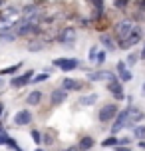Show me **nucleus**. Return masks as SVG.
<instances>
[{
  "instance_id": "obj_1",
  "label": "nucleus",
  "mask_w": 145,
  "mask_h": 151,
  "mask_svg": "<svg viewBox=\"0 0 145 151\" xmlns=\"http://www.w3.org/2000/svg\"><path fill=\"white\" fill-rule=\"evenodd\" d=\"M44 26L40 24H34V22H28V20H16L14 26H12V32L16 34L18 40H30V38H40L44 34Z\"/></svg>"
},
{
  "instance_id": "obj_2",
  "label": "nucleus",
  "mask_w": 145,
  "mask_h": 151,
  "mask_svg": "<svg viewBox=\"0 0 145 151\" xmlns=\"http://www.w3.org/2000/svg\"><path fill=\"white\" fill-rule=\"evenodd\" d=\"M78 36H80V30L74 24H62L56 34V44L62 46L64 50H74L78 44Z\"/></svg>"
},
{
  "instance_id": "obj_3",
  "label": "nucleus",
  "mask_w": 145,
  "mask_h": 151,
  "mask_svg": "<svg viewBox=\"0 0 145 151\" xmlns=\"http://www.w3.org/2000/svg\"><path fill=\"white\" fill-rule=\"evenodd\" d=\"M143 40H145V28H143V24H135L133 32H131L125 40H117V50H121V52L135 50Z\"/></svg>"
},
{
  "instance_id": "obj_4",
  "label": "nucleus",
  "mask_w": 145,
  "mask_h": 151,
  "mask_svg": "<svg viewBox=\"0 0 145 151\" xmlns=\"http://www.w3.org/2000/svg\"><path fill=\"white\" fill-rule=\"evenodd\" d=\"M58 86L64 91H68V93H85L92 88V83L85 82L84 78H72V76H64Z\"/></svg>"
},
{
  "instance_id": "obj_5",
  "label": "nucleus",
  "mask_w": 145,
  "mask_h": 151,
  "mask_svg": "<svg viewBox=\"0 0 145 151\" xmlns=\"http://www.w3.org/2000/svg\"><path fill=\"white\" fill-rule=\"evenodd\" d=\"M119 109H121V106L117 104V101H106V104H101V106L98 107V113H95V119H98V123H101V125H109L111 121L115 119V115L119 113Z\"/></svg>"
},
{
  "instance_id": "obj_6",
  "label": "nucleus",
  "mask_w": 145,
  "mask_h": 151,
  "mask_svg": "<svg viewBox=\"0 0 145 151\" xmlns=\"http://www.w3.org/2000/svg\"><path fill=\"white\" fill-rule=\"evenodd\" d=\"M133 28H135V22L131 20L127 14H123L121 18H117V20H113V24H111V34L115 36V40H125V38L129 36L131 32H133Z\"/></svg>"
},
{
  "instance_id": "obj_7",
  "label": "nucleus",
  "mask_w": 145,
  "mask_h": 151,
  "mask_svg": "<svg viewBox=\"0 0 145 151\" xmlns=\"http://www.w3.org/2000/svg\"><path fill=\"white\" fill-rule=\"evenodd\" d=\"M82 64H84V62L80 60V58H76V56H60V58H54L52 60V66L58 70V72H62V74L78 72Z\"/></svg>"
},
{
  "instance_id": "obj_8",
  "label": "nucleus",
  "mask_w": 145,
  "mask_h": 151,
  "mask_svg": "<svg viewBox=\"0 0 145 151\" xmlns=\"http://www.w3.org/2000/svg\"><path fill=\"white\" fill-rule=\"evenodd\" d=\"M36 121V115H34V109L30 107H20L12 113V125L14 127H32Z\"/></svg>"
},
{
  "instance_id": "obj_9",
  "label": "nucleus",
  "mask_w": 145,
  "mask_h": 151,
  "mask_svg": "<svg viewBox=\"0 0 145 151\" xmlns=\"http://www.w3.org/2000/svg\"><path fill=\"white\" fill-rule=\"evenodd\" d=\"M36 74V70L34 68H28V70H22L20 74L16 76H10V80H8V86L12 88V90H24V88H28L32 83V78Z\"/></svg>"
},
{
  "instance_id": "obj_10",
  "label": "nucleus",
  "mask_w": 145,
  "mask_h": 151,
  "mask_svg": "<svg viewBox=\"0 0 145 151\" xmlns=\"http://www.w3.org/2000/svg\"><path fill=\"white\" fill-rule=\"evenodd\" d=\"M106 91L111 96L113 101H117V104L125 101V96H127V91H125V83L119 82V78H113V80L106 82Z\"/></svg>"
},
{
  "instance_id": "obj_11",
  "label": "nucleus",
  "mask_w": 145,
  "mask_h": 151,
  "mask_svg": "<svg viewBox=\"0 0 145 151\" xmlns=\"http://www.w3.org/2000/svg\"><path fill=\"white\" fill-rule=\"evenodd\" d=\"M127 121H129V109H127V106L121 107L119 109V113L115 115V119L109 123V135H119L121 131H125V127H127Z\"/></svg>"
},
{
  "instance_id": "obj_12",
  "label": "nucleus",
  "mask_w": 145,
  "mask_h": 151,
  "mask_svg": "<svg viewBox=\"0 0 145 151\" xmlns=\"http://www.w3.org/2000/svg\"><path fill=\"white\" fill-rule=\"evenodd\" d=\"M113 78H117L115 72H113V70H106V68H93L92 72H88V74L84 76V80H85V82H90V83L109 82V80H113Z\"/></svg>"
},
{
  "instance_id": "obj_13",
  "label": "nucleus",
  "mask_w": 145,
  "mask_h": 151,
  "mask_svg": "<svg viewBox=\"0 0 145 151\" xmlns=\"http://www.w3.org/2000/svg\"><path fill=\"white\" fill-rule=\"evenodd\" d=\"M68 99H70L68 91H64L60 86H56V88H52L50 93H48V106L52 107V109H56V107H62Z\"/></svg>"
},
{
  "instance_id": "obj_14",
  "label": "nucleus",
  "mask_w": 145,
  "mask_h": 151,
  "mask_svg": "<svg viewBox=\"0 0 145 151\" xmlns=\"http://www.w3.org/2000/svg\"><path fill=\"white\" fill-rule=\"evenodd\" d=\"M44 99H46V93H44L42 88H32V91H28L24 96V104L28 107H32V109H36V107H40L44 104Z\"/></svg>"
},
{
  "instance_id": "obj_15",
  "label": "nucleus",
  "mask_w": 145,
  "mask_h": 151,
  "mask_svg": "<svg viewBox=\"0 0 145 151\" xmlns=\"http://www.w3.org/2000/svg\"><path fill=\"white\" fill-rule=\"evenodd\" d=\"M127 109H129V121H127V127H125V131H131V129L135 127L137 123H143V121H145V111H143L139 106H135V104L127 106Z\"/></svg>"
},
{
  "instance_id": "obj_16",
  "label": "nucleus",
  "mask_w": 145,
  "mask_h": 151,
  "mask_svg": "<svg viewBox=\"0 0 145 151\" xmlns=\"http://www.w3.org/2000/svg\"><path fill=\"white\" fill-rule=\"evenodd\" d=\"M98 44L101 46L107 54L117 52V40H115V36L111 34V32H101V34L98 36Z\"/></svg>"
},
{
  "instance_id": "obj_17",
  "label": "nucleus",
  "mask_w": 145,
  "mask_h": 151,
  "mask_svg": "<svg viewBox=\"0 0 145 151\" xmlns=\"http://www.w3.org/2000/svg\"><path fill=\"white\" fill-rule=\"evenodd\" d=\"M113 72H115V76L119 78V82H123V83H129L131 80H133V72L127 68L125 60H117V62H115Z\"/></svg>"
},
{
  "instance_id": "obj_18",
  "label": "nucleus",
  "mask_w": 145,
  "mask_h": 151,
  "mask_svg": "<svg viewBox=\"0 0 145 151\" xmlns=\"http://www.w3.org/2000/svg\"><path fill=\"white\" fill-rule=\"evenodd\" d=\"M98 101H99L98 91H85V93H80V98L76 99V107H93Z\"/></svg>"
},
{
  "instance_id": "obj_19",
  "label": "nucleus",
  "mask_w": 145,
  "mask_h": 151,
  "mask_svg": "<svg viewBox=\"0 0 145 151\" xmlns=\"http://www.w3.org/2000/svg\"><path fill=\"white\" fill-rule=\"evenodd\" d=\"M95 143H98V139L93 135H90V133H85V135H80L76 141V147L80 151H92L93 147H95Z\"/></svg>"
},
{
  "instance_id": "obj_20",
  "label": "nucleus",
  "mask_w": 145,
  "mask_h": 151,
  "mask_svg": "<svg viewBox=\"0 0 145 151\" xmlns=\"http://www.w3.org/2000/svg\"><path fill=\"white\" fill-rule=\"evenodd\" d=\"M28 52L32 54H40V52H44L48 48V44L42 40V38H30V40H26V46H24Z\"/></svg>"
},
{
  "instance_id": "obj_21",
  "label": "nucleus",
  "mask_w": 145,
  "mask_h": 151,
  "mask_svg": "<svg viewBox=\"0 0 145 151\" xmlns=\"http://www.w3.org/2000/svg\"><path fill=\"white\" fill-rule=\"evenodd\" d=\"M74 26L78 30H93V20L90 14H78V18L74 20Z\"/></svg>"
},
{
  "instance_id": "obj_22",
  "label": "nucleus",
  "mask_w": 145,
  "mask_h": 151,
  "mask_svg": "<svg viewBox=\"0 0 145 151\" xmlns=\"http://www.w3.org/2000/svg\"><path fill=\"white\" fill-rule=\"evenodd\" d=\"M56 139H58V131L52 127H48L46 131H42V145H46V147H52L56 143Z\"/></svg>"
},
{
  "instance_id": "obj_23",
  "label": "nucleus",
  "mask_w": 145,
  "mask_h": 151,
  "mask_svg": "<svg viewBox=\"0 0 145 151\" xmlns=\"http://www.w3.org/2000/svg\"><path fill=\"white\" fill-rule=\"evenodd\" d=\"M24 68V62H16V64H10V66H6V68H0V76L2 78H6V76H16L20 74Z\"/></svg>"
},
{
  "instance_id": "obj_24",
  "label": "nucleus",
  "mask_w": 145,
  "mask_h": 151,
  "mask_svg": "<svg viewBox=\"0 0 145 151\" xmlns=\"http://www.w3.org/2000/svg\"><path fill=\"white\" fill-rule=\"evenodd\" d=\"M131 4H133V0H111V8L115 12H121V16L129 12Z\"/></svg>"
},
{
  "instance_id": "obj_25",
  "label": "nucleus",
  "mask_w": 145,
  "mask_h": 151,
  "mask_svg": "<svg viewBox=\"0 0 145 151\" xmlns=\"http://www.w3.org/2000/svg\"><path fill=\"white\" fill-rule=\"evenodd\" d=\"M125 60V64H127V68H133V66H137L139 62H141V58H139V50H129L127 52V56L123 58Z\"/></svg>"
},
{
  "instance_id": "obj_26",
  "label": "nucleus",
  "mask_w": 145,
  "mask_h": 151,
  "mask_svg": "<svg viewBox=\"0 0 145 151\" xmlns=\"http://www.w3.org/2000/svg\"><path fill=\"white\" fill-rule=\"evenodd\" d=\"M50 78H52V76L46 74V72H36V74H34V78H32V83H30V86H32V88H38L40 83L48 82Z\"/></svg>"
},
{
  "instance_id": "obj_27",
  "label": "nucleus",
  "mask_w": 145,
  "mask_h": 151,
  "mask_svg": "<svg viewBox=\"0 0 145 151\" xmlns=\"http://www.w3.org/2000/svg\"><path fill=\"white\" fill-rule=\"evenodd\" d=\"M107 56H109V54H107L103 48H99L98 56H95V62H93V68H103L106 62H107Z\"/></svg>"
},
{
  "instance_id": "obj_28",
  "label": "nucleus",
  "mask_w": 145,
  "mask_h": 151,
  "mask_svg": "<svg viewBox=\"0 0 145 151\" xmlns=\"http://www.w3.org/2000/svg\"><path fill=\"white\" fill-rule=\"evenodd\" d=\"M131 137L137 141V139H145V123H137L135 127L131 129Z\"/></svg>"
},
{
  "instance_id": "obj_29",
  "label": "nucleus",
  "mask_w": 145,
  "mask_h": 151,
  "mask_svg": "<svg viewBox=\"0 0 145 151\" xmlns=\"http://www.w3.org/2000/svg\"><path fill=\"white\" fill-rule=\"evenodd\" d=\"M99 145L106 147V149H113L115 145H117V135H109V133H107V137H106V139H101Z\"/></svg>"
},
{
  "instance_id": "obj_30",
  "label": "nucleus",
  "mask_w": 145,
  "mask_h": 151,
  "mask_svg": "<svg viewBox=\"0 0 145 151\" xmlns=\"http://www.w3.org/2000/svg\"><path fill=\"white\" fill-rule=\"evenodd\" d=\"M30 139L36 143V147H40V145H42V129H38V127L32 125L30 127Z\"/></svg>"
},
{
  "instance_id": "obj_31",
  "label": "nucleus",
  "mask_w": 145,
  "mask_h": 151,
  "mask_svg": "<svg viewBox=\"0 0 145 151\" xmlns=\"http://www.w3.org/2000/svg\"><path fill=\"white\" fill-rule=\"evenodd\" d=\"M16 40V34L14 32H0V44H14Z\"/></svg>"
},
{
  "instance_id": "obj_32",
  "label": "nucleus",
  "mask_w": 145,
  "mask_h": 151,
  "mask_svg": "<svg viewBox=\"0 0 145 151\" xmlns=\"http://www.w3.org/2000/svg\"><path fill=\"white\" fill-rule=\"evenodd\" d=\"M98 52H99V44H92V46H90V50H88V64H92V66H93Z\"/></svg>"
},
{
  "instance_id": "obj_33",
  "label": "nucleus",
  "mask_w": 145,
  "mask_h": 151,
  "mask_svg": "<svg viewBox=\"0 0 145 151\" xmlns=\"http://www.w3.org/2000/svg\"><path fill=\"white\" fill-rule=\"evenodd\" d=\"M133 137H131V133L129 135H117V145H127V147H131L133 145Z\"/></svg>"
},
{
  "instance_id": "obj_34",
  "label": "nucleus",
  "mask_w": 145,
  "mask_h": 151,
  "mask_svg": "<svg viewBox=\"0 0 145 151\" xmlns=\"http://www.w3.org/2000/svg\"><path fill=\"white\" fill-rule=\"evenodd\" d=\"M131 8H135V10H139V12H143V14H145V0H133Z\"/></svg>"
},
{
  "instance_id": "obj_35",
  "label": "nucleus",
  "mask_w": 145,
  "mask_h": 151,
  "mask_svg": "<svg viewBox=\"0 0 145 151\" xmlns=\"http://www.w3.org/2000/svg\"><path fill=\"white\" fill-rule=\"evenodd\" d=\"M42 72H46V74H50V76H54L56 74V72H58V70L54 68L52 64H50V66H44V68H42Z\"/></svg>"
},
{
  "instance_id": "obj_36",
  "label": "nucleus",
  "mask_w": 145,
  "mask_h": 151,
  "mask_svg": "<svg viewBox=\"0 0 145 151\" xmlns=\"http://www.w3.org/2000/svg\"><path fill=\"white\" fill-rule=\"evenodd\" d=\"M113 151H133L131 147H127V145H115Z\"/></svg>"
},
{
  "instance_id": "obj_37",
  "label": "nucleus",
  "mask_w": 145,
  "mask_h": 151,
  "mask_svg": "<svg viewBox=\"0 0 145 151\" xmlns=\"http://www.w3.org/2000/svg\"><path fill=\"white\" fill-rule=\"evenodd\" d=\"M4 113H6V106H4V101L0 99V119H4Z\"/></svg>"
},
{
  "instance_id": "obj_38",
  "label": "nucleus",
  "mask_w": 145,
  "mask_h": 151,
  "mask_svg": "<svg viewBox=\"0 0 145 151\" xmlns=\"http://www.w3.org/2000/svg\"><path fill=\"white\" fill-rule=\"evenodd\" d=\"M139 58H141V60L145 62V40L141 42V50H139Z\"/></svg>"
},
{
  "instance_id": "obj_39",
  "label": "nucleus",
  "mask_w": 145,
  "mask_h": 151,
  "mask_svg": "<svg viewBox=\"0 0 145 151\" xmlns=\"http://www.w3.org/2000/svg\"><path fill=\"white\" fill-rule=\"evenodd\" d=\"M137 147L141 151H145V139H137Z\"/></svg>"
},
{
  "instance_id": "obj_40",
  "label": "nucleus",
  "mask_w": 145,
  "mask_h": 151,
  "mask_svg": "<svg viewBox=\"0 0 145 151\" xmlns=\"http://www.w3.org/2000/svg\"><path fill=\"white\" fill-rule=\"evenodd\" d=\"M4 78H2V76H0V96H2V93H4Z\"/></svg>"
},
{
  "instance_id": "obj_41",
  "label": "nucleus",
  "mask_w": 145,
  "mask_h": 151,
  "mask_svg": "<svg viewBox=\"0 0 145 151\" xmlns=\"http://www.w3.org/2000/svg\"><path fill=\"white\" fill-rule=\"evenodd\" d=\"M125 101H127V106H131V104H133V96L127 93V96H125Z\"/></svg>"
},
{
  "instance_id": "obj_42",
  "label": "nucleus",
  "mask_w": 145,
  "mask_h": 151,
  "mask_svg": "<svg viewBox=\"0 0 145 151\" xmlns=\"http://www.w3.org/2000/svg\"><path fill=\"white\" fill-rule=\"evenodd\" d=\"M64 151H80V149H78V147H76V143H74V145H68V147H66Z\"/></svg>"
},
{
  "instance_id": "obj_43",
  "label": "nucleus",
  "mask_w": 145,
  "mask_h": 151,
  "mask_svg": "<svg viewBox=\"0 0 145 151\" xmlns=\"http://www.w3.org/2000/svg\"><path fill=\"white\" fill-rule=\"evenodd\" d=\"M141 96L145 98V78H143V82H141Z\"/></svg>"
},
{
  "instance_id": "obj_44",
  "label": "nucleus",
  "mask_w": 145,
  "mask_h": 151,
  "mask_svg": "<svg viewBox=\"0 0 145 151\" xmlns=\"http://www.w3.org/2000/svg\"><path fill=\"white\" fill-rule=\"evenodd\" d=\"M8 2H10V0H0V10H2V8H4V6H6V4H8Z\"/></svg>"
},
{
  "instance_id": "obj_45",
  "label": "nucleus",
  "mask_w": 145,
  "mask_h": 151,
  "mask_svg": "<svg viewBox=\"0 0 145 151\" xmlns=\"http://www.w3.org/2000/svg\"><path fill=\"white\" fill-rule=\"evenodd\" d=\"M34 151H48V149H44V147L40 145V147H36V149H34Z\"/></svg>"
}]
</instances>
